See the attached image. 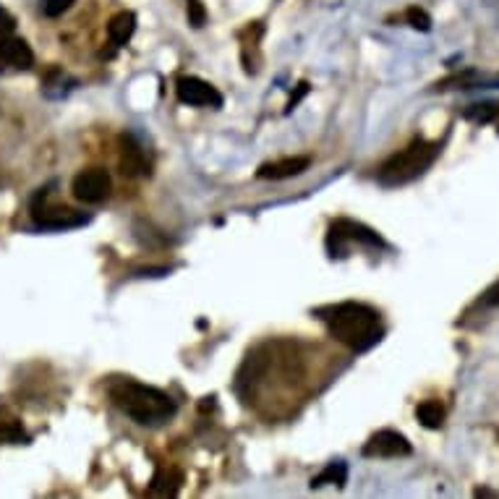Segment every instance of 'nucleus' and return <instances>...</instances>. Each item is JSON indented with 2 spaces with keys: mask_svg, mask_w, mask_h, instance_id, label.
I'll return each mask as SVG.
<instances>
[{
  "mask_svg": "<svg viewBox=\"0 0 499 499\" xmlns=\"http://www.w3.org/2000/svg\"><path fill=\"white\" fill-rule=\"evenodd\" d=\"M442 144L440 142H426V139H413L405 150L395 152L388 157L380 170H377V180L388 188L395 186H405L413 183L416 178H421L429 167L434 165V160L440 157Z\"/></svg>",
  "mask_w": 499,
  "mask_h": 499,
  "instance_id": "3",
  "label": "nucleus"
},
{
  "mask_svg": "<svg viewBox=\"0 0 499 499\" xmlns=\"http://www.w3.org/2000/svg\"><path fill=\"white\" fill-rule=\"evenodd\" d=\"M416 418H418L421 426H426V429H442L444 405L440 400H424V403L416 408Z\"/></svg>",
  "mask_w": 499,
  "mask_h": 499,
  "instance_id": "14",
  "label": "nucleus"
},
{
  "mask_svg": "<svg viewBox=\"0 0 499 499\" xmlns=\"http://www.w3.org/2000/svg\"><path fill=\"white\" fill-rule=\"evenodd\" d=\"M345 481H348V465L345 463H330L319 476H314L311 479V489H319V487H325V484H337V487H345Z\"/></svg>",
  "mask_w": 499,
  "mask_h": 499,
  "instance_id": "16",
  "label": "nucleus"
},
{
  "mask_svg": "<svg viewBox=\"0 0 499 499\" xmlns=\"http://www.w3.org/2000/svg\"><path fill=\"white\" fill-rule=\"evenodd\" d=\"M111 400L120 413H126L131 421H136L142 426H160L178 413L175 400L165 389L142 385L134 380L115 382L111 388Z\"/></svg>",
  "mask_w": 499,
  "mask_h": 499,
  "instance_id": "2",
  "label": "nucleus"
},
{
  "mask_svg": "<svg viewBox=\"0 0 499 499\" xmlns=\"http://www.w3.org/2000/svg\"><path fill=\"white\" fill-rule=\"evenodd\" d=\"M0 440H3V442H11V444L29 442V437H27V432H24L21 421H19V418H13V416H8L3 408H0Z\"/></svg>",
  "mask_w": 499,
  "mask_h": 499,
  "instance_id": "15",
  "label": "nucleus"
},
{
  "mask_svg": "<svg viewBox=\"0 0 499 499\" xmlns=\"http://www.w3.org/2000/svg\"><path fill=\"white\" fill-rule=\"evenodd\" d=\"M120 173L128 178H142L152 173V163L144 152V147L134 136H123L120 142Z\"/></svg>",
  "mask_w": 499,
  "mask_h": 499,
  "instance_id": "9",
  "label": "nucleus"
},
{
  "mask_svg": "<svg viewBox=\"0 0 499 499\" xmlns=\"http://www.w3.org/2000/svg\"><path fill=\"white\" fill-rule=\"evenodd\" d=\"M0 63L19 71H29L35 65V53L27 45V40L16 35H0Z\"/></svg>",
  "mask_w": 499,
  "mask_h": 499,
  "instance_id": "10",
  "label": "nucleus"
},
{
  "mask_svg": "<svg viewBox=\"0 0 499 499\" xmlns=\"http://www.w3.org/2000/svg\"><path fill=\"white\" fill-rule=\"evenodd\" d=\"M309 167H311V157H280L273 163H265L257 170V175L265 180H285V178L303 175Z\"/></svg>",
  "mask_w": 499,
  "mask_h": 499,
  "instance_id": "11",
  "label": "nucleus"
},
{
  "mask_svg": "<svg viewBox=\"0 0 499 499\" xmlns=\"http://www.w3.org/2000/svg\"><path fill=\"white\" fill-rule=\"evenodd\" d=\"M476 79H479V73L476 71H463V73H452V76H447L442 81H437L434 84V89H473V84H476Z\"/></svg>",
  "mask_w": 499,
  "mask_h": 499,
  "instance_id": "17",
  "label": "nucleus"
},
{
  "mask_svg": "<svg viewBox=\"0 0 499 499\" xmlns=\"http://www.w3.org/2000/svg\"><path fill=\"white\" fill-rule=\"evenodd\" d=\"M73 3H76V0H42V3H40V11H42L48 19H58V16H63Z\"/></svg>",
  "mask_w": 499,
  "mask_h": 499,
  "instance_id": "19",
  "label": "nucleus"
},
{
  "mask_svg": "<svg viewBox=\"0 0 499 499\" xmlns=\"http://www.w3.org/2000/svg\"><path fill=\"white\" fill-rule=\"evenodd\" d=\"M405 19H408V24H411L413 29H418V32H429V29H432V16H429L424 8H418V5L408 8V11H405Z\"/></svg>",
  "mask_w": 499,
  "mask_h": 499,
  "instance_id": "18",
  "label": "nucleus"
},
{
  "mask_svg": "<svg viewBox=\"0 0 499 499\" xmlns=\"http://www.w3.org/2000/svg\"><path fill=\"white\" fill-rule=\"evenodd\" d=\"M183 487V473L175 468H160L147 489V497H175Z\"/></svg>",
  "mask_w": 499,
  "mask_h": 499,
  "instance_id": "12",
  "label": "nucleus"
},
{
  "mask_svg": "<svg viewBox=\"0 0 499 499\" xmlns=\"http://www.w3.org/2000/svg\"><path fill=\"white\" fill-rule=\"evenodd\" d=\"M476 497H497V492H492V489H476Z\"/></svg>",
  "mask_w": 499,
  "mask_h": 499,
  "instance_id": "23",
  "label": "nucleus"
},
{
  "mask_svg": "<svg viewBox=\"0 0 499 499\" xmlns=\"http://www.w3.org/2000/svg\"><path fill=\"white\" fill-rule=\"evenodd\" d=\"M497 134H499V112H497Z\"/></svg>",
  "mask_w": 499,
  "mask_h": 499,
  "instance_id": "24",
  "label": "nucleus"
},
{
  "mask_svg": "<svg viewBox=\"0 0 499 499\" xmlns=\"http://www.w3.org/2000/svg\"><path fill=\"white\" fill-rule=\"evenodd\" d=\"M353 243H361V246H369V249H385L388 243L382 241V235L372 227H366L364 222L353 220H334L330 225V233H327V251L333 259H342L348 257L350 246Z\"/></svg>",
  "mask_w": 499,
  "mask_h": 499,
  "instance_id": "4",
  "label": "nucleus"
},
{
  "mask_svg": "<svg viewBox=\"0 0 499 499\" xmlns=\"http://www.w3.org/2000/svg\"><path fill=\"white\" fill-rule=\"evenodd\" d=\"M333 340L342 342L345 348L364 353L372 345H377L385 334L382 325V314L369 306V303H358V301H342V303H330L314 311Z\"/></svg>",
  "mask_w": 499,
  "mask_h": 499,
  "instance_id": "1",
  "label": "nucleus"
},
{
  "mask_svg": "<svg viewBox=\"0 0 499 499\" xmlns=\"http://www.w3.org/2000/svg\"><path fill=\"white\" fill-rule=\"evenodd\" d=\"M479 303H481V306H499V280L481 293Z\"/></svg>",
  "mask_w": 499,
  "mask_h": 499,
  "instance_id": "21",
  "label": "nucleus"
},
{
  "mask_svg": "<svg viewBox=\"0 0 499 499\" xmlns=\"http://www.w3.org/2000/svg\"><path fill=\"white\" fill-rule=\"evenodd\" d=\"M71 191H73V196H76L81 204H100V202H105V199L111 196V173L103 170V167H87V170H81V173L73 178Z\"/></svg>",
  "mask_w": 499,
  "mask_h": 499,
  "instance_id": "6",
  "label": "nucleus"
},
{
  "mask_svg": "<svg viewBox=\"0 0 499 499\" xmlns=\"http://www.w3.org/2000/svg\"><path fill=\"white\" fill-rule=\"evenodd\" d=\"M411 452H413V444L408 442L405 434L395 429H382L372 434V440L364 444L366 457H408Z\"/></svg>",
  "mask_w": 499,
  "mask_h": 499,
  "instance_id": "8",
  "label": "nucleus"
},
{
  "mask_svg": "<svg viewBox=\"0 0 499 499\" xmlns=\"http://www.w3.org/2000/svg\"><path fill=\"white\" fill-rule=\"evenodd\" d=\"M309 89H311V87H309V81H301V84H298V89H296V95H290V103H288L285 112L296 111V105H298V103H301V100L309 95Z\"/></svg>",
  "mask_w": 499,
  "mask_h": 499,
  "instance_id": "22",
  "label": "nucleus"
},
{
  "mask_svg": "<svg viewBox=\"0 0 499 499\" xmlns=\"http://www.w3.org/2000/svg\"><path fill=\"white\" fill-rule=\"evenodd\" d=\"M134 32H136V16L131 11L115 13L111 19V24H108V40H111L115 48L128 45L131 37H134Z\"/></svg>",
  "mask_w": 499,
  "mask_h": 499,
  "instance_id": "13",
  "label": "nucleus"
},
{
  "mask_svg": "<svg viewBox=\"0 0 499 499\" xmlns=\"http://www.w3.org/2000/svg\"><path fill=\"white\" fill-rule=\"evenodd\" d=\"M16 32V19L13 13H8V8L0 5V35H13Z\"/></svg>",
  "mask_w": 499,
  "mask_h": 499,
  "instance_id": "20",
  "label": "nucleus"
},
{
  "mask_svg": "<svg viewBox=\"0 0 499 499\" xmlns=\"http://www.w3.org/2000/svg\"><path fill=\"white\" fill-rule=\"evenodd\" d=\"M48 194H50L48 188H40L32 199V220L42 230H73V227H84L89 222V215H84V212H76L63 204H50Z\"/></svg>",
  "mask_w": 499,
  "mask_h": 499,
  "instance_id": "5",
  "label": "nucleus"
},
{
  "mask_svg": "<svg viewBox=\"0 0 499 499\" xmlns=\"http://www.w3.org/2000/svg\"><path fill=\"white\" fill-rule=\"evenodd\" d=\"M175 95L183 105H191V108H222V95L204 79L199 76H180L178 84H175Z\"/></svg>",
  "mask_w": 499,
  "mask_h": 499,
  "instance_id": "7",
  "label": "nucleus"
}]
</instances>
